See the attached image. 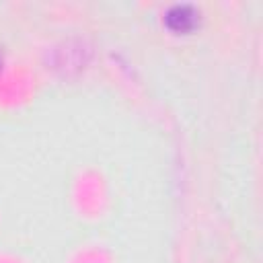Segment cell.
<instances>
[{"instance_id":"obj_2","label":"cell","mask_w":263,"mask_h":263,"mask_svg":"<svg viewBox=\"0 0 263 263\" xmlns=\"http://www.w3.org/2000/svg\"><path fill=\"white\" fill-rule=\"evenodd\" d=\"M199 8L191 2H177L171 4L164 12V23L171 31L175 33H189L191 29H195L199 25Z\"/></svg>"},{"instance_id":"obj_3","label":"cell","mask_w":263,"mask_h":263,"mask_svg":"<svg viewBox=\"0 0 263 263\" xmlns=\"http://www.w3.org/2000/svg\"><path fill=\"white\" fill-rule=\"evenodd\" d=\"M2 60H4V53H2V47H0V68H2Z\"/></svg>"},{"instance_id":"obj_1","label":"cell","mask_w":263,"mask_h":263,"mask_svg":"<svg viewBox=\"0 0 263 263\" xmlns=\"http://www.w3.org/2000/svg\"><path fill=\"white\" fill-rule=\"evenodd\" d=\"M53 53V66L55 70H62V72H70V70H80L84 68L88 55H90V49L86 47L84 39H66L62 41L60 45H55L51 49Z\"/></svg>"}]
</instances>
